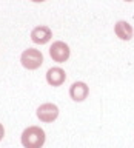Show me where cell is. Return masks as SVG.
Segmentation results:
<instances>
[{
  "label": "cell",
  "mask_w": 134,
  "mask_h": 148,
  "mask_svg": "<svg viewBox=\"0 0 134 148\" xmlns=\"http://www.w3.org/2000/svg\"><path fill=\"white\" fill-rule=\"evenodd\" d=\"M114 32H116V36H117L119 39H122V40H129L133 37V28L128 22H125V20H119L117 23H116L114 25Z\"/></svg>",
  "instance_id": "cell-8"
},
{
  "label": "cell",
  "mask_w": 134,
  "mask_h": 148,
  "mask_svg": "<svg viewBox=\"0 0 134 148\" xmlns=\"http://www.w3.org/2000/svg\"><path fill=\"white\" fill-rule=\"evenodd\" d=\"M20 62L26 69H37V68L42 66V63H43V56H42V53L39 49L28 48L22 53Z\"/></svg>",
  "instance_id": "cell-2"
},
{
  "label": "cell",
  "mask_w": 134,
  "mask_h": 148,
  "mask_svg": "<svg viewBox=\"0 0 134 148\" xmlns=\"http://www.w3.org/2000/svg\"><path fill=\"white\" fill-rule=\"evenodd\" d=\"M3 136H5V128H3V125L0 123V140L3 139Z\"/></svg>",
  "instance_id": "cell-9"
},
{
  "label": "cell",
  "mask_w": 134,
  "mask_h": 148,
  "mask_svg": "<svg viewBox=\"0 0 134 148\" xmlns=\"http://www.w3.org/2000/svg\"><path fill=\"white\" fill-rule=\"evenodd\" d=\"M88 92H90V88L85 82H74L69 86V96L74 102H83L88 97Z\"/></svg>",
  "instance_id": "cell-6"
},
{
  "label": "cell",
  "mask_w": 134,
  "mask_h": 148,
  "mask_svg": "<svg viewBox=\"0 0 134 148\" xmlns=\"http://www.w3.org/2000/svg\"><path fill=\"white\" fill-rule=\"evenodd\" d=\"M69 54H71V49H69V46L62 40L54 42V43L51 45V48H49L51 59H53L54 62H59V63L66 62V60L69 59Z\"/></svg>",
  "instance_id": "cell-3"
},
{
  "label": "cell",
  "mask_w": 134,
  "mask_h": 148,
  "mask_svg": "<svg viewBox=\"0 0 134 148\" xmlns=\"http://www.w3.org/2000/svg\"><path fill=\"white\" fill-rule=\"evenodd\" d=\"M126 2H133V0H126Z\"/></svg>",
  "instance_id": "cell-11"
},
{
  "label": "cell",
  "mask_w": 134,
  "mask_h": 148,
  "mask_svg": "<svg viewBox=\"0 0 134 148\" xmlns=\"http://www.w3.org/2000/svg\"><path fill=\"white\" fill-rule=\"evenodd\" d=\"M37 117H39L42 122H53L59 117V108L57 105L54 103H43L37 108Z\"/></svg>",
  "instance_id": "cell-4"
},
{
  "label": "cell",
  "mask_w": 134,
  "mask_h": 148,
  "mask_svg": "<svg viewBox=\"0 0 134 148\" xmlns=\"http://www.w3.org/2000/svg\"><path fill=\"white\" fill-rule=\"evenodd\" d=\"M31 2H36V3H40V2H45V0H31Z\"/></svg>",
  "instance_id": "cell-10"
},
{
  "label": "cell",
  "mask_w": 134,
  "mask_h": 148,
  "mask_svg": "<svg viewBox=\"0 0 134 148\" xmlns=\"http://www.w3.org/2000/svg\"><path fill=\"white\" fill-rule=\"evenodd\" d=\"M45 131L40 127H28L22 133V145L25 148H42L45 143Z\"/></svg>",
  "instance_id": "cell-1"
},
{
  "label": "cell",
  "mask_w": 134,
  "mask_h": 148,
  "mask_svg": "<svg viewBox=\"0 0 134 148\" xmlns=\"http://www.w3.org/2000/svg\"><path fill=\"white\" fill-rule=\"evenodd\" d=\"M53 39V32L48 26L45 25H40V26H36L34 29L31 31V40L37 45H45Z\"/></svg>",
  "instance_id": "cell-5"
},
{
  "label": "cell",
  "mask_w": 134,
  "mask_h": 148,
  "mask_svg": "<svg viewBox=\"0 0 134 148\" xmlns=\"http://www.w3.org/2000/svg\"><path fill=\"white\" fill-rule=\"evenodd\" d=\"M65 80H66V73H65L60 66L49 68L48 73H46V82H48L51 86H60Z\"/></svg>",
  "instance_id": "cell-7"
}]
</instances>
